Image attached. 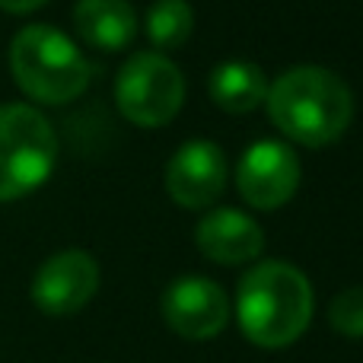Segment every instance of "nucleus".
I'll use <instances>...</instances> for the list:
<instances>
[{
  "instance_id": "4468645a",
  "label": "nucleus",
  "mask_w": 363,
  "mask_h": 363,
  "mask_svg": "<svg viewBox=\"0 0 363 363\" xmlns=\"http://www.w3.org/2000/svg\"><path fill=\"white\" fill-rule=\"evenodd\" d=\"M328 322L345 338H363V287H347L328 306Z\"/></svg>"
},
{
  "instance_id": "39448f33",
  "label": "nucleus",
  "mask_w": 363,
  "mask_h": 363,
  "mask_svg": "<svg viewBox=\"0 0 363 363\" xmlns=\"http://www.w3.org/2000/svg\"><path fill=\"white\" fill-rule=\"evenodd\" d=\"M118 112L138 128H163L185 102V77L166 55H134L115 80Z\"/></svg>"
},
{
  "instance_id": "2eb2a0df",
  "label": "nucleus",
  "mask_w": 363,
  "mask_h": 363,
  "mask_svg": "<svg viewBox=\"0 0 363 363\" xmlns=\"http://www.w3.org/2000/svg\"><path fill=\"white\" fill-rule=\"evenodd\" d=\"M48 0H0V10L13 13V16H26V13H35L38 6H45Z\"/></svg>"
},
{
  "instance_id": "6e6552de",
  "label": "nucleus",
  "mask_w": 363,
  "mask_h": 363,
  "mask_svg": "<svg viewBox=\"0 0 363 363\" xmlns=\"http://www.w3.org/2000/svg\"><path fill=\"white\" fill-rule=\"evenodd\" d=\"M163 319L176 335L188 341H211L230 322L226 294L211 277H179L163 294Z\"/></svg>"
},
{
  "instance_id": "f257e3e1",
  "label": "nucleus",
  "mask_w": 363,
  "mask_h": 363,
  "mask_svg": "<svg viewBox=\"0 0 363 363\" xmlns=\"http://www.w3.org/2000/svg\"><path fill=\"white\" fill-rule=\"evenodd\" d=\"M268 115L290 140L328 147L354 118V96L338 74L325 67H294L268 86Z\"/></svg>"
},
{
  "instance_id": "7ed1b4c3",
  "label": "nucleus",
  "mask_w": 363,
  "mask_h": 363,
  "mask_svg": "<svg viewBox=\"0 0 363 363\" xmlns=\"http://www.w3.org/2000/svg\"><path fill=\"white\" fill-rule=\"evenodd\" d=\"M10 70L29 99L64 106L89 86L83 51L55 26H26L10 42Z\"/></svg>"
},
{
  "instance_id": "9d476101",
  "label": "nucleus",
  "mask_w": 363,
  "mask_h": 363,
  "mask_svg": "<svg viewBox=\"0 0 363 363\" xmlns=\"http://www.w3.org/2000/svg\"><path fill=\"white\" fill-rule=\"evenodd\" d=\"M194 242L201 255L217 264H245L262 255L264 233L249 213L220 207V211L204 213L194 233Z\"/></svg>"
},
{
  "instance_id": "f8f14e48",
  "label": "nucleus",
  "mask_w": 363,
  "mask_h": 363,
  "mask_svg": "<svg viewBox=\"0 0 363 363\" xmlns=\"http://www.w3.org/2000/svg\"><path fill=\"white\" fill-rule=\"evenodd\" d=\"M268 80L252 61H226L211 74V99L230 115H249L264 106Z\"/></svg>"
},
{
  "instance_id": "9b49d317",
  "label": "nucleus",
  "mask_w": 363,
  "mask_h": 363,
  "mask_svg": "<svg viewBox=\"0 0 363 363\" xmlns=\"http://www.w3.org/2000/svg\"><path fill=\"white\" fill-rule=\"evenodd\" d=\"M74 26L93 48L118 51L138 35V13L131 0H77Z\"/></svg>"
},
{
  "instance_id": "0eeeda50",
  "label": "nucleus",
  "mask_w": 363,
  "mask_h": 363,
  "mask_svg": "<svg viewBox=\"0 0 363 363\" xmlns=\"http://www.w3.org/2000/svg\"><path fill=\"white\" fill-rule=\"evenodd\" d=\"M296 185H300V160L281 140H258L239 160L236 188L249 207L277 211L296 194Z\"/></svg>"
},
{
  "instance_id": "1a4fd4ad",
  "label": "nucleus",
  "mask_w": 363,
  "mask_h": 363,
  "mask_svg": "<svg viewBox=\"0 0 363 363\" xmlns=\"http://www.w3.org/2000/svg\"><path fill=\"white\" fill-rule=\"evenodd\" d=\"M226 188L223 150L211 140H188L166 163V191L185 211L211 207Z\"/></svg>"
},
{
  "instance_id": "ddd939ff",
  "label": "nucleus",
  "mask_w": 363,
  "mask_h": 363,
  "mask_svg": "<svg viewBox=\"0 0 363 363\" xmlns=\"http://www.w3.org/2000/svg\"><path fill=\"white\" fill-rule=\"evenodd\" d=\"M194 13L188 0H153L147 10V35L157 48H179L191 38Z\"/></svg>"
},
{
  "instance_id": "f03ea898",
  "label": "nucleus",
  "mask_w": 363,
  "mask_h": 363,
  "mask_svg": "<svg viewBox=\"0 0 363 363\" xmlns=\"http://www.w3.org/2000/svg\"><path fill=\"white\" fill-rule=\"evenodd\" d=\"M236 319L258 347H287L313 322V287L287 262H262L239 281Z\"/></svg>"
},
{
  "instance_id": "20e7f679",
  "label": "nucleus",
  "mask_w": 363,
  "mask_h": 363,
  "mask_svg": "<svg viewBox=\"0 0 363 363\" xmlns=\"http://www.w3.org/2000/svg\"><path fill=\"white\" fill-rule=\"evenodd\" d=\"M57 163L51 121L26 102H0V201H16L42 188Z\"/></svg>"
},
{
  "instance_id": "423d86ee",
  "label": "nucleus",
  "mask_w": 363,
  "mask_h": 363,
  "mask_svg": "<svg viewBox=\"0 0 363 363\" xmlns=\"http://www.w3.org/2000/svg\"><path fill=\"white\" fill-rule=\"evenodd\" d=\"M99 290V264L83 249H64L45 258L32 277V303L45 315H74Z\"/></svg>"
}]
</instances>
